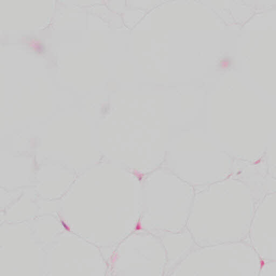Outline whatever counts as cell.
I'll use <instances>...</instances> for the list:
<instances>
[{
  "instance_id": "cell-1",
  "label": "cell",
  "mask_w": 276,
  "mask_h": 276,
  "mask_svg": "<svg viewBox=\"0 0 276 276\" xmlns=\"http://www.w3.org/2000/svg\"><path fill=\"white\" fill-rule=\"evenodd\" d=\"M230 65H231V59L229 58L221 59L218 64L219 67L223 69L229 68Z\"/></svg>"
}]
</instances>
